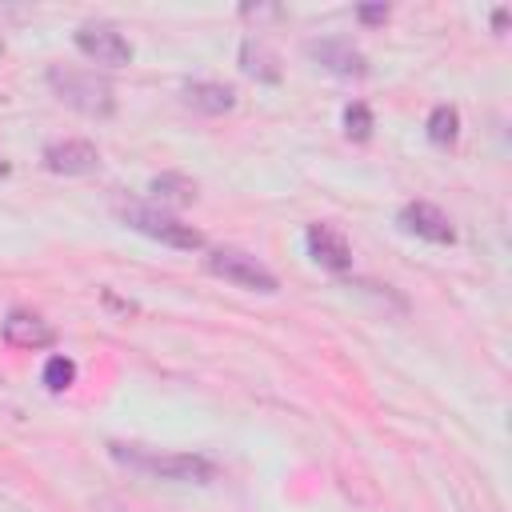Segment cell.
<instances>
[{
  "label": "cell",
  "mask_w": 512,
  "mask_h": 512,
  "mask_svg": "<svg viewBox=\"0 0 512 512\" xmlns=\"http://www.w3.org/2000/svg\"><path fill=\"white\" fill-rule=\"evenodd\" d=\"M108 448H112V460H120L136 472L160 476V480H176V484L216 480V464L208 456H196V452H148V448H132V444H108Z\"/></svg>",
  "instance_id": "obj_1"
},
{
  "label": "cell",
  "mask_w": 512,
  "mask_h": 512,
  "mask_svg": "<svg viewBox=\"0 0 512 512\" xmlns=\"http://www.w3.org/2000/svg\"><path fill=\"white\" fill-rule=\"evenodd\" d=\"M48 88L76 112L84 116H112L116 112V96H112V84L96 72H80V68H60L52 64L48 68Z\"/></svg>",
  "instance_id": "obj_2"
},
{
  "label": "cell",
  "mask_w": 512,
  "mask_h": 512,
  "mask_svg": "<svg viewBox=\"0 0 512 512\" xmlns=\"http://www.w3.org/2000/svg\"><path fill=\"white\" fill-rule=\"evenodd\" d=\"M120 220L128 228H136V232L168 244V248H180V252H200L204 248V232H196L192 224H184V220H176V216H168V212H160L152 204H124L120 208Z\"/></svg>",
  "instance_id": "obj_3"
},
{
  "label": "cell",
  "mask_w": 512,
  "mask_h": 512,
  "mask_svg": "<svg viewBox=\"0 0 512 512\" xmlns=\"http://www.w3.org/2000/svg\"><path fill=\"white\" fill-rule=\"evenodd\" d=\"M208 268L216 276H224L228 284L248 288V292H276L280 288V280L272 276V268H264L256 256H248L240 248H216V252H208Z\"/></svg>",
  "instance_id": "obj_4"
},
{
  "label": "cell",
  "mask_w": 512,
  "mask_h": 512,
  "mask_svg": "<svg viewBox=\"0 0 512 512\" xmlns=\"http://www.w3.org/2000/svg\"><path fill=\"white\" fill-rule=\"evenodd\" d=\"M76 52L88 56L92 64H104V68H124L132 64V44L124 32H116L112 24H80L76 36H72Z\"/></svg>",
  "instance_id": "obj_5"
},
{
  "label": "cell",
  "mask_w": 512,
  "mask_h": 512,
  "mask_svg": "<svg viewBox=\"0 0 512 512\" xmlns=\"http://www.w3.org/2000/svg\"><path fill=\"white\" fill-rule=\"evenodd\" d=\"M304 52H308L320 68H328V72H336V76H368V56H364L352 40H344V36L308 40Z\"/></svg>",
  "instance_id": "obj_6"
},
{
  "label": "cell",
  "mask_w": 512,
  "mask_h": 512,
  "mask_svg": "<svg viewBox=\"0 0 512 512\" xmlns=\"http://www.w3.org/2000/svg\"><path fill=\"white\" fill-rule=\"evenodd\" d=\"M44 168L56 176H88L100 168V152L88 140H56L44 148Z\"/></svg>",
  "instance_id": "obj_7"
},
{
  "label": "cell",
  "mask_w": 512,
  "mask_h": 512,
  "mask_svg": "<svg viewBox=\"0 0 512 512\" xmlns=\"http://www.w3.org/2000/svg\"><path fill=\"white\" fill-rule=\"evenodd\" d=\"M400 224H404L412 236L428 240V244H452V240H456L452 220H448L436 204H428V200H412V204H404V208H400Z\"/></svg>",
  "instance_id": "obj_8"
},
{
  "label": "cell",
  "mask_w": 512,
  "mask_h": 512,
  "mask_svg": "<svg viewBox=\"0 0 512 512\" xmlns=\"http://www.w3.org/2000/svg\"><path fill=\"white\" fill-rule=\"evenodd\" d=\"M304 244H308V256L320 268H328V272H348L352 268V248H348L344 232H336L332 224H308Z\"/></svg>",
  "instance_id": "obj_9"
},
{
  "label": "cell",
  "mask_w": 512,
  "mask_h": 512,
  "mask_svg": "<svg viewBox=\"0 0 512 512\" xmlns=\"http://www.w3.org/2000/svg\"><path fill=\"white\" fill-rule=\"evenodd\" d=\"M4 340L12 348H48V344H56V328L36 312L16 308V312L4 316Z\"/></svg>",
  "instance_id": "obj_10"
},
{
  "label": "cell",
  "mask_w": 512,
  "mask_h": 512,
  "mask_svg": "<svg viewBox=\"0 0 512 512\" xmlns=\"http://www.w3.org/2000/svg\"><path fill=\"white\" fill-rule=\"evenodd\" d=\"M184 104L196 112H208V116H224L236 108V92L216 80H192V84H184Z\"/></svg>",
  "instance_id": "obj_11"
},
{
  "label": "cell",
  "mask_w": 512,
  "mask_h": 512,
  "mask_svg": "<svg viewBox=\"0 0 512 512\" xmlns=\"http://www.w3.org/2000/svg\"><path fill=\"white\" fill-rule=\"evenodd\" d=\"M240 68L248 76H256V80H268V84L280 80V56L264 40H252V36L240 44Z\"/></svg>",
  "instance_id": "obj_12"
},
{
  "label": "cell",
  "mask_w": 512,
  "mask_h": 512,
  "mask_svg": "<svg viewBox=\"0 0 512 512\" xmlns=\"http://www.w3.org/2000/svg\"><path fill=\"white\" fill-rule=\"evenodd\" d=\"M148 192H152V200H156V204L184 208V204H192V200H196V180H188L184 172H160V176H152Z\"/></svg>",
  "instance_id": "obj_13"
},
{
  "label": "cell",
  "mask_w": 512,
  "mask_h": 512,
  "mask_svg": "<svg viewBox=\"0 0 512 512\" xmlns=\"http://www.w3.org/2000/svg\"><path fill=\"white\" fill-rule=\"evenodd\" d=\"M456 136H460V112L452 104H436L428 112V140L436 148H448V144H456Z\"/></svg>",
  "instance_id": "obj_14"
},
{
  "label": "cell",
  "mask_w": 512,
  "mask_h": 512,
  "mask_svg": "<svg viewBox=\"0 0 512 512\" xmlns=\"http://www.w3.org/2000/svg\"><path fill=\"white\" fill-rule=\"evenodd\" d=\"M44 384H48L52 392L72 388V384H76V360H72V356H64V352L48 356V364H44Z\"/></svg>",
  "instance_id": "obj_15"
},
{
  "label": "cell",
  "mask_w": 512,
  "mask_h": 512,
  "mask_svg": "<svg viewBox=\"0 0 512 512\" xmlns=\"http://www.w3.org/2000/svg\"><path fill=\"white\" fill-rule=\"evenodd\" d=\"M372 108L364 104V100H352L348 108H344V132H348V140H368L372 136Z\"/></svg>",
  "instance_id": "obj_16"
},
{
  "label": "cell",
  "mask_w": 512,
  "mask_h": 512,
  "mask_svg": "<svg viewBox=\"0 0 512 512\" xmlns=\"http://www.w3.org/2000/svg\"><path fill=\"white\" fill-rule=\"evenodd\" d=\"M356 20H364V24H384V20H388V4H360V8H356Z\"/></svg>",
  "instance_id": "obj_17"
},
{
  "label": "cell",
  "mask_w": 512,
  "mask_h": 512,
  "mask_svg": "<svg viewBox=\"0 0 512 512\" xmlns=\"http://www.w3.org/2000/svg\"><path fill=\"white\" fill-rule=\"evenodd\" d=\"M492 28L504 36V28H508V8H496V12H492Z\"/></svg>",
  "instance_id": "obj_18"
},
{
  "label": "cell",
  "mask_w": 512,
  "mask_h": 512,
  "mask_svg": "<svg viewBox=\"0 0 512 512\" xmlns=\"http://www.w3.org/2000/svg\"><path fill=\"white\" fill-rule=\"evenodd\" d=\"M0 52H4V40H0Z\"/></svg>",
  "instance_id": "obj_19"
}]
</instances>
